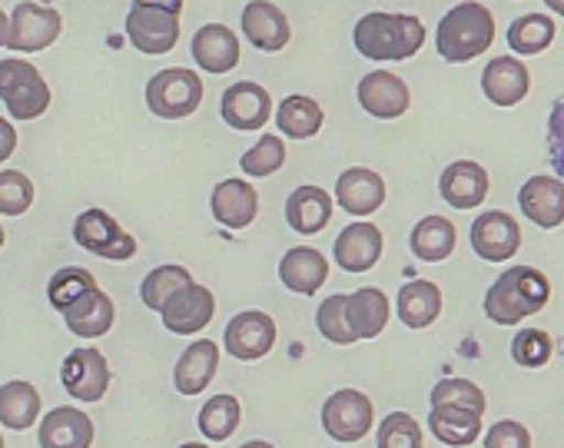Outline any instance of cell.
Instances as JSON below:
<instances>
[{"instance_id":"1","label":"cell","mask_w":564,"mask_h":448,"mask_svg":"<svg viewBox=\"0 0 564 448\" xmlns=\"http://www.w3.org/2000/svg\"><path fill=\"white\" fill-rule=\"evenodd\" d=\"M547 299H551V283L541 270L511 266L491 283L481 309L495 326H514V323L541 313L547 306Z\"/></svg>"},{"instance_id":"2","label":"cell","mask_w":564,"mask_h":448,"mask_svg":"<svg viewBox=\"0 0 564 448\" xmlns=\"http://www.w3.org/2000/svg\"><path fill=\"white\" fill-rule=\"evenodd\" d=\"M352 44L366 61H409L425 44V24L412 14L372 11L356 24Z\"/></svg>"},{"instance_id":"3","label":"cell","mask_w":564,"mask_h":448,"mask_svg":"<svg viewBox=\"0 0 564 448\" xmlns=\"http://www.w3.org/2000/svg\"><path fill=\"white\" fill-rule=\"evenodd\" d=\"M491 44H495V14L485 4H478V0L455 4L435 28L438 57L448 64H468L481 57Z\"/></svg>"},{"instance_id":"4","label":"cell","mask_w":564,"mask_h":448,"mask_svg":"<svg viewBox=\"0 0 564 448\" xmlns=\"http://www.w3.org/2000/svg\"><path fill=\"white\" fill-rule=\"evenodd\" d=\"M0 103L14 120H37L51 107V84L31 61L8 57L0 61Z\"/></svg>"},{"instance_id":"5","label":"cell","mask_w":564,"mask_h":448,"mask_svg":"<svg viewBox=\"0 0 564 448\" xmlns=\"http://www.w3.org/2000/svg\"><path fill=\"white\" fill-rule=\"evenodd\" d=\"M203 103V80L196 70L166 67L147 84V107L160 120H186Z\"/></svg>"},{"instance_id":"6","label":"cell","mask_w":564,"mask_h":448,"mask_svg":"<svg viewBox=\"0 0 564 448\" xmlns=\"http://www.w3.org/2000/svg\"><path fill=\"white\" fill-rule=\"evenodd\" d=\"M74 243L100 260H110V263H127L137 256V240L107 209H84L74 219Z\"/></svg>"},{"instance_id":"7","label":"cell","mask_w":564,"mask_h":448,"mask_svg":"<svg viewBox=\"0 0 564 448\" xmlns=\"http://www.w3.org/2000/svg\"><path fill=\"white\" fill-rule=\"evenodd\" d=\"M376 425V408L366 392L339 389L323 402V428L336 441H362Z\"/></svg>"},{"instance_id":"8","label":"cell","mask_w":564,"mask_h":448,"mask_svg":"<svg viewBox=\"0 0 564 448\" xmlns=\"http://www.w3.org/2000/svg\"><path fill=\"white\" fill-rule=\"evenodd\" d=\"M61 31H64L61 11L34 4V0H24V4H18L11 14L8 47L14 54H37V51H47L51 44H57Z\"/></svg>"},{"instance_id":"9","label":"cell","mask_w":564,"mask_h":448,"mask_svg":"<svg viewBox=\"0 0 564 448\" xmlns=\"http://www.w3.org/2000/svg\"><path fill=\"white\" fill-rule=\"evenodd\" d=\"M123 28H127V41L147 57H163L180 44V14L160 8L133 4Z\"/></svg>"},{"instance_id":"10","label":"cell","mask_w":564,"mask_h":448,"mask_svg":"<svg viewBox=\"0 0 564 448\" xmlns=\"http://www.w3.org/2000/svg\"><path fill=\"white\" fill-rule=\"evenodd\" d=\"M219 117L232 130L256 133L269 123V117H275V107H272V97L262 84L239 80V84L226 87V94L219 100Z\"/></svg>"},{"instance_id":"11","label":"cell","mask_w":564,"mask_h":448,"mask_svg":"<svg viewBox=\"0 0 564 448\" xmlns=\"http://www.w3.org/2000/svg\"><path fill=\"white\" fill-rule=\"evenodd\" d=\"M521 247V227L518 219L505 209H485L471 222V250L485 263H508Z\"/></svg>"},{"instance_id":"12","label":"cell","mask_w":564,"mask_h":448,"mask_svg":"<svg viewBox=\"0 0 564 448\" xmlns=\"http://www.w3.org/2000/svg\"><path fill=\"white\" fill-rule=\"evenodd\" d=\"M61 382L77 402H100L110 389V365L100 349H74L61 365Z\"/></svg>"},{"instance_id":"13","label":"cell","mask_w":564,"mask_h":448,"mask_svg":"<svg viewBox=\"0 0 564 448\" xmlns=\"http://www.w3.org/2000/svg\"><path fill=\"white\" fill-rule=\"evenodd\" d=\"M160 316H163V326L173 336L203 332L213 323V316H216V296L206 286L189 283V286H183L180 293H173L166 299V306L160 309Z\"/></svg>"},{"instance_id":"14","label":"cell","mask_w":564,"mask_h":448,"mask_svg":"<svg viewBox=\"0 0 564 448\" xmlns=\"http://www.w3.org/2000/svg\"><path fill=\"white\" fill-rule=\"evenodd\" d=\"M272 346H275V323H272V316H265L259 309H246V313L232 316V323L226 326V336H223V349L239 362H256V359L269 356Z\"/></svg>"},{"instance_id":"15","label":"cell","mask_w":564,"mask_h":448,"mask_svg":"<svg viewBox=\"0 0 564 448\" xmlns=\"http://www.w3.org/2000/svg\"><path fill=\"white\" fill-rule=\"evenodd\" d=\"M359 107L376 117V120H399L409 103H412V94H409V84L402 77H395L392 70H372L359 80Z\"/></svg>"},{"instance_id":"16","label":"cell","mask_w":564,"mask_h":448,"mask_svg":"<svg viewBox=\"0 0 564 448\" xmlns=\"http://www.w3.org/2000/svg\"><path fill=\"white\" fill-rule=\"evenodd\" d=\"M382 250H386L382 230L369 219L352 222V227H346L339 233V240L333 243V256H336L339 270H346V273H369L382 260Z\"/></svg>"},{"instance_id":"17","label":"cell","mask_w":564,"mask_h":448,"mask_svg":"<svg viewBox=\"0 0 564 448\" xmlns=\"http://www.w3.org/2000/svg\"><path fill=\"white\" fill-rule=\"evenodd\" d=\"M239 24H242V37L262 54H279L293 37L286 14H282L275 4H269V0H249L242 8Z\"/></svg>"},{"instance_id":"18","label":"cell","mask_w":564,"mask_h":448,"mask_svg":"<svg viewBox=\"0 0 564 448\" xmlns=\"http://www.w3.org/2000/svg\"><path fill=\"white\" fill-rule=\"evenodd\" d=\"M521 212L541 230H557L564 222V179L561 176H531L518 193Z\"/></svg>"},{"instance_id":"19","label":"cell","mask_w":564,"mask_h":448,"mask_svg":"<svg viewBox=\"0 0 564 448\" xmlns=\"http://www.w3.org/2000/svg\"><path fill=\"white\" fill-rule=\"evenodd\" d=\"M213 219L226 230H246L259 212V193L246 179H223L209 196Z\"/></svg>"},{"instance_id":"20","label":"cell","mask_w":564,"mask_h":448,"mask_svg":"<svg viewBox=\"0 0 564 448\" xmlns=\"http://www.w3.org/2000/svg\"><path fill=\"white\" fill-rule=\"evenodd\" d=\"M531 74L518 57H495L481 70V94L495 107H518L528 97Z\"/></svg>"},{"instance_id":"21","label":"cell","mask_w":564,"mask_h":448,"mask_svg":"<svg viewBox=\"0 0 564 448\" xmlns=\"http://www.w3.org/2000/svg\"><path fill=\"white\" fill-rule=\"evenodd\" d=\"M438 193L455 209H478L488 196V173L475 160H455L442 170Z\"/></svg>"},{"instance_id":"22","label":"cell","mask_w":564,"mask_h":448,"mask_svg":"<svg viewBox=\"0 0 564 448\" xmlns=\"http://www.w3.org/2000/svg\"><path fill=\"white\" fill-rule=\"evenodd\" d=\"M336 203L349 216H372L386 203V179L369 166H349L336 179Z\"/></svg>"},{"instance_id":"23","label":"cell","mask_w":564,"mask_h":448,"mask_svg":"<svg viewBox=\"0 0 564 448\" xmlns=\"http://www.w3.org/2000/svg\"><path fill=\"white\" fill-rule=\"evenodd\" d=\"M193 61L206 74H229L239 64V37L226 24H203L189 41Z\"/></svg>"},{"instance_id":"24","label":"cell","mask_w":564,"mask_h":448,"mask_svg":"<svg viewBox=\"0 0 564 448\" xmlns=\"http://www.w3.org/2000/svg\"><path fill=\"white\" fill-rule=\"evenodd\" d=\"M37 441H41V448H90L94 445V418L70 405L51 408L37 428Z\"/></svg>"},{"instance_id":"25","label":"cell","mask_w":564,"mask_h":448,"mask_svg":"<svg viewBox=\"0 0 564 448\" xmlns=\"http://www.w3.org/2000/svg\"><path fill=\"white\" fill-rule=\"evenodd\" d=\"M333 206H336V199L323 186L306 183V186L290 193V199H286V222L300 237H316V233H323L329 227Z\"/></svg>"},{"instance_id":"26","label":"cell","mask_w":564,"mask_h":448,"mask_svg":"<svg viewBox=\"0 0 564 448\" xmlns=\"http://www.w3.org/2000/svg\"><path fill=\"white\" fill-rule=\"evenodd\" d=\"M279 280L296 296H316L323 283L329 280V263L313 247H293L279 260Z\"/></svg>"},{"instance_id":"27","label":"cell","mask_w":564,"mask_h":448,"mask_svg":"<svg viewBox=\"0 0 564 448\" xmlns=\"http://www.w3.org/2000/svg\"><path fill=\"white\" fill-rule=\"evenodd\" d=\"M216 369H219V346L213 339H196L176 359L173 385H176L180 395H199L213 382Z\"/></svg>"},{"instance_id":"28","label":"cell","mask_w":564,"mask_h":448,"mask_svg":"<svg viewBox=\"0 0 564 448\" xmlns=\"http://www.w3.org/2000/svg\"><path fill=\"white\" fill-rule=\"evenodd\" d=\"M455 243H458V230L448 216H425L409 233V247L422 263H445L455 253Z\"/></svg>"},{"instance_id":"29","label":"cell","mask_w":564,"mask_h":448,"mask_svg":"<svg viewBox=\"0 0 564 448\" xmlns=\"http://www.w3.org/2000/svg\"><path fill=\"white\" fill-rule=\"evenodd\" d=\"M113 319H117V306H113V299L100 286L64 313V323H67V329L77 339H100V336H107L113 329Z\"/></svg>"},{"instance_id":"30","label":"cell","mask_w":564,"mask_h":448,"mask_svg":"<svg viewBox=\"0 0 564 448\" xmlns=\"http://www.w3.org/2000/svg\"><path fill=\"white\" fill-rule=\"evenodd\" d=\"M481 415L475 408H458V405H432L429 412V431L452 445V448H465L471 441L481 438Z\"/></svg>"},{"instance_id":"31","label":"cell","mask_w":564,"mask_h":448,"mask_svg":"<svg viewBox=\"0 0 564 448\" xmlns=\"http://www.w3.org/2000/svg\"><path fill=\"white\" fill-rule=\"evenodd\" d=\"M395 309L409 329H429L442 316V289L429 280H412L399 289Z\"/></svg>"},{"instance_id":"32","label":"cell","mask_w":564,"mask_h":448,"mask_svg":"<svg viewBox=\"0 0 564 448\" xmlns=\"http://www.w3.org/2000/svg\"><path fill=\"white\" fill-rule=\"evenodd\" d=\"M323 123H326V110L313 97L293 94L275 107V127L290 140H310L323 130Z\"/></svg>"},{"instance_id":"33","label":"cell","mask_w":564,"mask_h":448,"mask_svg":"<svg viewBox=\"0 0 564 448\" xmlns=\"http://www.w3.org/2000/svg\"><path fill=\"white\" fill-rule=\"evenodd\" d=\"M346 316L356 339H376L389 323V296L376 286L356 289L346 303Z\"/></svg>"},{"instance_id":"34","label":"cell","mask_w":564,"mask_h":448,"mask_svg":"<svg viewBox=\"0 0 564 448\" xmlns=\"http://www.w3.org/2000/svg\"><path fill=\"white\" fill-rule=\"evenodd\" d=\"M41 415V392L31 382H4L0 385V425L24 431Z\"/></svg>"},{"instance_id":"35","label":"cell","mask_w":564,"mask_h":448,"mask_svg":"<svg viewBox=\"0 0 564 448\" xmlns=\"http://www.w3.org/2000/svg\"><path fill=\"white\" fill-rule=\"evenodd\" d=\"M554 44V21L547 14H524L508 24V47L514 57L544 54Z\"/></svg>"},{"instance_id":"36","label":"cell","mask_w":564,"mask_h":448,"mask_svg":"<svg viewBox=\"0 0 564 448\" xmlns=\"http://www.w3.org/2000/svg\"><path fill=\"white\" fill-rule=\"evenodd\" d=\"M239 422H242V405H239L236 395H226V392L223 395H213L209 402H203L199 418H196L199 431L209 441H226L239 428Z\"/></svg>"},{"instance_id":"37","label":"cell","mask_w":564,"mask_h":448,"mask_svg":"<svg viewBox=\"0 0 564 448\" xmlns=\"http://www.w3.org/2000/svg\"><path fill=\"white\" fill-rule=\"evenodd\" d=\"M97 289V280H94V273L90 270H84V266H64V270H57L54 276H51V283H47V299H51V306L64 316L70 306H77L87 293H94Z\"/></svg>"},{"instance_id":"38","label":"cell","mask_w":564,"mask_h":448,"mask_svg":"<svg viewBox=\"0 0 564 448\" xmlns=\"http://www.w3.org/2000/svg\"><path fill=\"white\" fill-rule=\"evenodd\" d=\"M189 283H193L189 270L173 266V263H170V266H156V270H150L147 280L140 283V299H143L147 309L160 313V309L166 306V299H170L173 293H180L183 286H189Z\"/></svg>"},{"instance_id":"39","label":"cell","mask_w":564,"mask_h":448,"mask_svg":"<svg viewBox=\"0 0 564 448\" xmlns=\"http://www.w3.org/2000/svg\"><path fill=\"white\" fill-rule=\"evenodd\" d=\"M282 163H286V143H282V136H259L256 146H249L239 156L242 173L252 176V179H262V176L279 173Z\"/></svg>"},{"instance_id":"40","label":"cell","mask_w":564,"mask_h":448,"mask_svg":"<svg viewBox=\"0 0 564 448\" xmlns=\"http://www.w3.org/2000/svg\"><path fill=\"white\" fill-rule=\"evenodd\" d=\"M346 303H349V296L339 293V296L323 299V306L316 309V329H319L323 339H329L333 346H352V342H359L356 332H352V326H349Z\"/></svg>"},{"instance_id":"41","label":"cell","mask_w":564,"mask_h":448,"mask_svg":"<svg viewBox=\"0 0 564 448\" xmlns=\"http://www.w3.org/2000/svg\"><path fill=\"white\" fill-rule=\"evenodd\" d=\"M554 356V339L544 329H521L511 339V359L521 369H544Z\"/></svg>"},{"instance_id":"42","label":"cell","mask_w":564,"mask_h":448,"mask_svg":"<svg viewBox=\"0 0 564 448\" xmlns=\"http://www.w3.org/2000/svg\"><path fill=\"white\" fill-rule=\"evenodd\" d=\"M376 448H422V425L409 412H392L379 422Z\"/></svg>"},{"instance_id":"43","label":"cell","mask_w":564,"mask_h":448,"mask_svg":"<svg viewBox=\"0 0 564 448\" xmlns=\"http://www.w3.org/2000/svg\"><path fill=\"white\" fill-rule=\"evenodd\" d=\"M34 206V183L21 170H0V212L24 216Z\"/></svg>"},{"instance_id":"44","label":"cell","mask_w":564,"mask_h":448,"mask_svg":"<svg viewBox=\"0 0 564 448\" xmlns=\"http://www.w3.org/2000/svg\"><path fill=\"white\" fill-rule=\"evenodd\" d=\"M432 405H458L485 412V392L471 379H438L432 389Z\"/></svg>"},{"instance_id":"45","label":"cell","mask_w":564,"mask_h":448,"mask_svg":"<svg viewBox=\"0 0 564 448\" xmlns=\"http://www.w3.org/2000/svg\"><path fill=\"white\" fill-rule=\"evenodd\" d=\"M485 448H531V431L514 418H501L485 431Z\"/></svg>"},{"instance_id":"46","label":"cell","mask_w":564,"mask_h":448,"mask_svg":"<svg viewBox=\"0 0 564 448\" xmlns=\"http://www.w3.org/2000/svg\"><path fill=\"white\" fill-rule=\"evenodd\" d=\"M547 156L554 173L564 179V97L554 100L551 117H547Z\"/></svg>"},{"instance_id":"47","label":"cell","mask_w":564,"mask_h":448,"mask_svg":"<svg viewBox=\"0 0 564 448\" xmlns=\"http://www.w3.org/2000/svg\"><path fill=\"white\" fill-rule=\"evenodd\" d=\"M14 150H18V130L11 120L0 117V163H8L14 156Z\"/></svg>"},{"instance_id":"48","label":"cell","mask_w":564,"mask_h":448,"mask_svg":"<svg viewBox=\"0 0 564 448\" xmlns=\"http://www.w3.org/2000/svg\"><path fill=\"white\" fill-rule=\"evenodd\" d=\"M133 4L160 8V11H170V14H183V0H133Z\"/></svg>"},{"instance_id":"49","label":"cell","mask_w":564,"mask_h":448,"mask_svg":"<svg viewBox=\"0 0 564 448\" xmlns=\"http://www.w3.org/2000/svg\"><path fill=\"white\" fill-rule=\"evenodd\" d=\"M8 37H11V18L0 11V47H8Z\"/></svg>"},{"instance_id":"50","label":"cell","mask_w":564,"mask_h":448,"mask_svg":"<svg viewBox=\"0 0 564 448\" xmlns=\"http://www.w3.org/2000/svg\"><path fill=\"white\" fill-rule=\"evenodd\" d=\"M544 4H547V11H551V14L564 18V0H544Z\"/></svg>"},{"instance_id":"51","label":"cell","mask_w":564,"mask_h":448,"mask_svg":"<svg viewBox=\"0 0 564 448\" xmlns=\"http://www.w3.org/2000/svg\"><path fill=\"white\" fill-rule=\"evenodd\" d=\"M239 448H275V445H269V441H262V438H252V441H246V445H239Z\"/></svg>"},{"instance_id":"52","label":"cell","mask_w":564,"mask_h":448,"mask_svg":"<svg viewBox=\"0 0 564 448\" xmlns=\"http://www.w3.org/2000/svg\"><path fill=\"white\" fill-rule=\"evenodd\" d=\"M180 448H209V445H203V441H186V445H180Z\"/></svg>"},{"instance_id":"53","label":"cell","mask_w":564,"mask_h":448,"mask_svg":"<svg viewBox=\"0 0 564 448\" xmlns=\"http://www.w3.org/2000/svg\"><path fill=\"white\" fill-rule=\"evenodd\" d=\"M0 247H4V227H0Z\"/></svg>"},{"instance_id":"54","label":"cell","mask_w":564,"mask_h":448,"mask_svg":"<svg viewBox=\"0 0 564 448\" xmlns=\"http://www.w3.org/2000/svg\"><path fill=\"white\" fill-rule=\"evenodd\" d=\"M0 448H4V435H0Z\"/></svg>"}]
</instances>
